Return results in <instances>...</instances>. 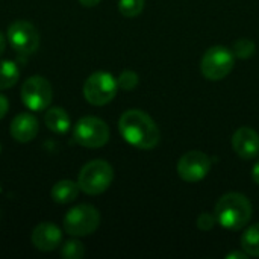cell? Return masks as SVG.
I'll return each instance as SVG.
<instances>
[{"mask_svg":"<svg viewBox=\"0 0 259 259\" xmlns=\"http://www.w3.org/2000/svg\"><path fill=\"white\" fill-rule=\"evenodd\" d=\"M118 131L126 143L137 149L150 150L159 144L161 132L156 123L140 109L126 111L118 120Z\"/></svg>","mask_w":259,"mask_h":259,"instance_id":"obj_1","label":"cell"},{"mask_svg":"<svg viewBox=\"0 0 259 259\" xmlns=\"http://www.w3.org/2000/svg\"><path fill=\"white\" fill-rule=\"evenodd\" d=\"M252 217V203L241 193H228L215 205V219L229 231H240L247 226Z\"/></svg>","mask_w":259,"mask_h":259,"instance_id":"obj_2","label":"cell"},{"mask_svg":"<svg viewBox=\"0 0 259 259\" xmlns=\"http://www.w3.org/2000/svg\"><path fill=\"white\" fill-rule=\"evenodd\" d=\"M114 179V170L109 162L103 159H94L87 162L77 178V184L85 194L97 196L105 193Z\"/></svg>","mask_w":259,"mask_h":259,"instance_id":"obj_3","label":"cell"},{"mask_svg":"<svg viewBox=\"0 0 259 259\" xmlns=\"http://www.w3.org/2000/svg\"><path fill=\"white\" fill-rule=\"evenodd\" d=\"M118 83L111 73L96 71L83 83V97L90 105H108L117 96Z\"/></svg>","mask_w":259,"mask_h":259,"instance_id":"obj_4","label":"cell"},{"mask_svg":"<svg viewBox=\"0 0 259 259\" xmlns=\"http://www.w3.org/2000/svg\"><path fill=\"white\" fill-rule=\"evenodd\" d=\"M73 138L82 147H103L109 141V127L97 117H82L73 127Z\"/></svg>","mask_w":259,"mask_h":259,"instance_id":"obj_5","label":"cell"},{"mask_svg":"<svg viewBox=\"0 0 259 259\" xmlns=\"http://www.w3.org/2000/svg\"><path fill=\"white\" fill-rule=\"evenodd\" d=\"M100 225V214L91 205H77L64 217V231L71 237H87Z\"/></svg>","mask_w":259,"mask_h":259,"instance_id":"obj_6","label":"cell"},{"mask_svg":"<svg viewBox=\"0 0 259 259\" xmlns=\"http://www.w3.org/2000/svg\"><path fill=\"white\" fill-rule=\"evenodd\" d=\"M234 53L228 47L214 46L205 52L200 62L202 74L208 80H222L234 68Z\"/></svg>","mask_w":259,"mask_h":259,"instance_id":"obj_7","label":"cell"},{"mask_svg":"<svg viewBox=\"0 0 259 259\" xmlns=\"http://www.w3.org/2000/svg\"><path fill=\"white\" fill-rule=\"evenodd\" d=\"M53 90L42 76H30L21 87V100L30 111H44L52 103Z\"/></svg>","mask_w":259,"mask_h":259,"instance_id":"obj_8","label":"cell"},{"mask_svg":"<svg viewBox=\"0 0 259 259\" xmlns=\"http://www.w3.org/2000/svg\"><path fill=\"white\" fill-rule=\"evenodd\" d=\"M8 41L17 53L30 55L39 46V35L32 23L17 20L8 27Z\"/></svg>","mask_w":259,"mask_h":259,"instance_id":"obj_9","label":"cell"},{"mask_svg":"<svg viewBox=\"0 0 259 259\" xmlns=\"http://www.w3.org/2000/svg\"><path fill=\"white\" fill-rule=\"evenodd\" d=\"M211 170V159L199 150L185 153L178 162V175L185 182H199L208 176Z\"/></svg>","mask_w":259,"mask_h":259,"instance_id":"obj_10","label":"cell"},{"mask_svg":"<svg viewBox=\"0 0 259 259\" xmlns=\"http://www.w3.org/2000/svg\"><path fill=\"white\" fill-rule=\"evenodd\" d=\"M232 149L246 161L255 159L259 155V135L256 131L247 126L237 129L232 137Z\"/></svg>","mask_w":259,"mask_h":259,"instance_id":"obj_11","label":"cell"},{"mask_svg":"<svg viewBox=\"0 0 259 259\" xmlns=\"http://www.w3.org/2000/svg\"><path fill=\"white\" fill-rule=\"evenodd\" d=\"M61 240H62V232L53 223H39L38 226H35L30 237L33 247L41 252L55 250L56 247H59Z\"/></svg>","mask_w":259,"mask_h":259,"instance_id":"obj_12","label":"cell"},{"mask_svg":"<svg viewBox=\"0 0 259 259\" xmlns=\"http://www.w3.org/2000/svg\"><path fill=\"white\" fill-rule=\"evenodd\" d=\"M9 132L12 138L18 143H29L38 134V120L29 112H21L14 117Z\"/></svg>","mask_w":259,"mask_h":259,"instance_id":"obj_13","label":"cell"},{"mask_svg":"<svg viewBox=\"0 0 259 259\" xmlns=\"http://www.w3.org/2000/svg\"><path fill=\"white\" fill-rule=\"evenodd\" d=\"M79 191H80V187L77 182L68 181V179L59 181L52 188V199L55 203H59V205L71 203L77 199Z\"/></svg>","mask_w":259,"mask_h":259,"instance_id":"obj_14","label":"cell"},{"mask_svg":"<svg viewBox=\"0 0 259 259\" xmlns=\"http://www.w3.org/2000/svg\"><path fill=\"white\" fill-rule=\"evenodd\" d=\"M44 123L46 126L55 132V134H67L70 131V115L67 114L65 109L62 108H50L46 111V115H44Z\"/></svg>","mask_w":259,"mask_h":259,"instance_id":"obj_15","label":"cell"},{"mask_svg":"<svg viewBox=\"0 0 259 259\" xmlns=\"http://www.w3.org/2000/svg\"><path fill=\"white\" fill-rule=\"evenodd\" d=\"M20 79V70L15 62L0 61V90L14 87Z\"/></svg>","mask_w":259,"mask_h":259,"instance_id":"obj_16","label":"cell"},{"mask_svg":"<svg viewBox=\"0 0 259 259\" xmlns=\"http://www.w3.org/2000/svg\"><path fill=\"white\" fill-rule=\"evenodd\" d=\"M241 249L249 255L259 258V225L247 228L241 237Z\"/></svg>","mask_w":259,"mask_h":259,"instance_id":"obj_17","label":"cell"},{"mask_svg":"<svg viewBox=\"0 0 259 259\" xmlns=\"http://www.w3.org/2000/svg\"><path fill=\"white\" fill-rule=\"evenodd\" d=\"M256 50V46L252 39H247V38H241V39H237L232 46V53L235 58H240V59H249L253 56Z\"/></svg>","mask_w":259,"mask_h":259,"instance_id":"obj_18","label":"cell"},{"mask_svg":"<svg viewBox=\"0 0 259 259\" xmlns=\"http://www.w3.org/2000/svg\"><path fill=\"white\" fill-rule=\"evenodd\" d=\"M83 255H85V247L77 240H68L61 249V256L65 259H80L83 258Z\"/></svg>","mask_w":259,"mask_h":259,"instance_id":"obj_19","label":"cell"},{"mask_svg":"<svg viewBox=\"0 0 259 259\" xmlns=\"http://www.w3.org/2000/svg\"><path fill=\"white\" fill-rule=\"evenodd\" d=\"M118 9H120L121 15H124V17H129V18L137 17L144 9V0H120Z\"/></svg>","mask_w":259,"mask_h":259,"instance_id":"obj_20","label":"cell"},{"mask_svg":"<svg viewBox=\"0 0 259 259\" xmlns=\"http://www.w3.org/2000/svg\"><path fill=\"white\" fill-rule=\"evenodd\" d=\"M117 83H118V88L124 91H132L138 85V74L132 70H126L118 76Z\"/></svg>","mask_w":259,"mask_h":259,"instance_id":"obj_21","label":"cell"},{"mask_svg":"<svg viewBox=\"0 0 259 259\" xmlns=\"http://www.w3.org/2000/svg\"><path fill=\"white\" fill-rule=\"evenodd\" d=\"M215 223H217L215 215H212L209 212H203L197 219V228L202 229V231H211L215 226Z\"/></svg>","mask_w":259,"mask_h":259,"instance_id":"obj_22","label":"cell"},{"mask_svg":"<svg viewBox=\"0 0 259 259\" xmlns=\"http://www.w3.org/2000/svg\"><path fill=\"white\" fill-rule=\"evenodd\" d=\"M8 109H9V102H8V99H6L3 94H0V120L8 114Z\"/></svg>","mask_w":259,"mask_h":259,"instance_id":"obj_23","label":"cell"},{"mask_svg":"<svg viewBox=\"0 0 259 259\" xmlns=\"http://www.w3.org/2000/svg\"><path fill=\"white\" fill-rule=\"evenodd\" d=\"M247 256H249V255H247L246 252H232V253H229V255H228L226 258H228V259H235V258H237V259H246Z\"/></svg>","mask_w":259,"mask_h":259,"instance_id":"obj_24","label":"cell"},{"mask_svg":"<svg viewBox=\"0 0 259 259\" xmlns=\"http://www.w3.org/2000/svg\"><path fill=\"white\" fill-rule=\"evenodd\" d=\"M79 3L85 8H93L100 3V0H79Z\"/></svg>","mask_w":259,"mask_h":259,"instance_id":"obj_25","label":"cell"},{"mask_svg":"<svg viewBox=\"0 0 259 259\" xmlns=\"http://www.w3.org/2000/svg\"><path fill=\"white\" fill-rule=\"evenodd\" d=\"M252 178H253L255 184L259 185V161L253 165V168H252Z\"/></svg>","mask_w":259,"mask_h":259,"instance_id":"obj_26","label":"cell"},{"mask_svg":"<svg viewBox=\"0 0 259 259\" xmlns=\"http://www.w3.org/2000/svg\"><path fill=\"white\" fill-rule=\"evenodd\" d=\"M5 49H6V38L3 36V33H0V56L3 55Z\"/></svg>","mask_w":259,"mask_h":259,"instance_id":"obj_27","label":"cell"},{"mask_svg":"<svg viewBox=\"0 0 259 259\" xmlns=\"http://www.w3.org/2000/svg\"><path fill=\"white\" fill-rule=\"evenodd\" d=\"M0 152H2V144H0Z\"/></svg>","mask_w":259,"mask_h":259,"instance_id":"obj_28","label":"cell"}]
</instances>
